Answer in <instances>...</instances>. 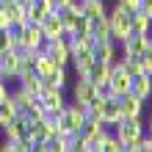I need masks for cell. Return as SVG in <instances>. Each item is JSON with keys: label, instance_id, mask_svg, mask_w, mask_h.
Here are the masks:
<instances>
[{"label": "cell", "instance_id": "obj_20", "mask_svg": "<svg viewBox=\"0 0 152 152\" xmlns=\"http://www.w3.org/2000/svg\"><path fill=\"white\" fill-rule=\"evenodd\" d=\"M50 11H56L50 0H33V3L28 6V22H42Z\"/></svg>", "mask_w": 152, "mask_h": 152}, {"label": "cell", "instance_id": "obj_35", "mask_svg": "<svg viewBox=\"0 0 152 152\" xmlns=\"http://www.w3.org/2000/svg\"><path fill=\"white\" fill-rule=\"evenodd\" d=\"M116 6L133 14V11H138V8H141V0H116Z\"/></svg>", "mask_w": 152, "mask_h": 152}, {"label": "cell", "instance_id": "obj_29", "mask_svg": "<svg viewBox=\"0 0 152 152\" xmlns=\"http://www.w3.org/2000/svg\"><path fill=\"white\" fill-rule=\"evenodd\" d=\"M119 64H122V69L127 72L130 77H136V75H141L144 69H141V61L138 58H119Z\"/></svg>", "mask_w": 152, "mask_h": 152}, {"label": "cell", "instance_id": "obj_30", "mask_svg": "<svg viewBox=\"0 0 152 152\" xmlns=\"http://www.w3.org/2000/svg\"><path fill=\"white\" fill-rule=\"evenodd\" d=\"M86 149H88V141L80 133H72L69 136V152H86Z\"/></svg>", "mask_w": 152, "mask_h": 152}, {"label": "cell", "instance_id": "obj_15", "mask_svg": "<svg viewBox=\"0 0 152 152\" xmlns=\"http://www.w3.org/2000/svg\"><path fill=\"white\" fill-rule=\"evenodd\" d=\"M130 94H136L138 100H149L152 97V75H147V72H141V75H136V77H130Z\"/></svg>", "mask_w": 152, "mask_h": 152}, {"label": "cell", "instance_id": "obj_27", "mask_svg": "<svg viewBox=\"0 0 152 152\" xmlns=\"http://www.w3.org/2000/svg\"><path fill=\"white\" fill-rule=\"evenodd\" d=\"M14 116H17V102H14V97L8 94L6 100L0 102V127H3L6 122H11Z\"/></svg>", "mask_w": 152, "mask_h": 152}, {"label": "cell", "instance_id": "obj_32", "mask_svg": "<svg viewBox=\"0 0 152 152\" xmlns=\"http://www.w3.org/2000/svg\"><path fill=\"white\" fill-rule=\"evenodd\" d=\"M11 47H14V31L6 28V31H0V53H6Z\"/></svg>", "mask_w": 152, "mask_h": 152}, {"label": "cell", "instance_id": "obj_1", "mask_svg": "<svg viewBox=\"0 0 152 152\" xmlns=\"http://www.w3.org/2000/svg\"><path fill=\"white\" fill-rule=\"evenodd\" d=\"M86 119V105H77V102H66L64 111L56 116V130L61 136H72V133L80 130V124Z\"/></svg>", "mask_w": 152, "mask_h": 152}, {"label": "cell", "instance_id": "obj_36", "mask_svg": "<svg viewBox=\"0 0 152 152\" xmlns=\"http://www.w3.org/2000/svg\"><path fill=\"white\" fill-rule=\"evenodd\" d=\"M138 152H152V136L144 133V138L138 141Z\"/></svg>", "mask_w": 152, "mask_h": 152}, {"label": "cell", "instance_id": "obj_47", "mask_svg": "<svg viewBox=\"0 0 152 152\" xmlns=\"http://www.w3.org/2000/svg\"><path fill=\"white\" fill-rule=\"evenodd\" d=\"M86 152H94V149H86Z\"/></svg>", "mask_w": 152, "mask_h": 152}, {"label": "cell", "instance_id": "obj_39", "mask_svg": "<svg viewBox=\"0 0 152 152\" xmlns=\"http://www.w3.org/2000/svg\"><path fill=\"white\" fill-rule=\"evenodd\" d=\"M8 94H11V88H8V83H0V102H3Z\"/></svg>", "mask_w": 152, "mask_h": 152}, {"label": "cell", "instance_id": "obj_25", "mask_svg": "<svg viewBox=\"0 0 152 152\" xmlns=\"http://www.w3.org/2000/svg\"><path fill=\"white\" fill-rule=\"evenodd\" d=\"M130 31H133V33H149V31H152V20L141 11V8L130 14Z\"/></svg>", "mask_w": 152, "mask_h": 152}, {"label": "cell", "instance_id": "obj_16", "mask_svg": "<svg viewBox=\"0 0 152 152\" xmlns=\"http://www.w3.org/2000/svg\"><path fill=\"white\" fill-rule=\"evenodd\" d=\"M119 108H122V116H127V119H136V116L144 113V100H138L136 94H122L119 97Z\"/></svg>", "mask_w": 152, "mask_h": 152}, {"label": "cell", "instance_id": "obj_48", "mask_svg": "<svg viewBox=\"0 0 152 152\" xmlns=\"http://www.w3.org/2000/svg\"><path fill=\"white\" fill-rule=\"evenodd\" d=\"M149 100H152V97H149Z\"/></svg>", "mask_w": 152, "mask_h": 152}, {"label": "cell", "instance_id": "obj_6", "mask_svg": "<svg viewBox=\"0 0 152 152\" xmlns=\"http://www.w3.org/2000/svg\"><path fill=\"white\" fill-rule=\"evenodd\" d=\"M47 56L56 61L58 66H69V58H72V47H69V39L66 36H58V39H47L42 47Z\"/></svg>", "mask_w": 152, "mask_h": 152}, {"label": "cell", "instance_id": "obj_38", "mask_svg": "<svg viewBox=\"0 0 152 152\" xmlns=\"http://www.w3.org/2000/svg\"><path fill=\"white\" fill-rule=\"evenodd\" d=\"M141 11H144L149 20H152V0H141Z\"/></svg>", "mask_w": 152, "mask_h": 152}, {"label": "cell", "instance_id": "obj_17", "mask_svg": "<svg viewBox=\"0 0 152 152\" xmlns=\"http://www.w3.org/2000/svg\"><path fill=\"white\" fill-rule=\"evenodd\" d=\"M88 36L97 42H113L111 39V28H108V14L105 17H97V20H88Z\"/></svg>", "mask_w": 152, "mask_h": 152}, {"label": "cell", "instance_id": "obj_14", "mask_svg": "<svg viewBox=\"0 0 152 152\" xmlns=\"http://www.w3.org/2000/svg\"><path fill=\"white\" fill-rule=\"evenodd\" d=\"M39 25H42L44 39H58V36H66V31H64V22H61L58 8H56V11H50V14L44 17V20H42Z\"/></svg>", "mask_w": 152, "mask_h": 152}, {"label": "cell", "instance_id": "obj_10", "mask_svg": "<svg viewBox=\"0 0 152 152\" xmlns=\"http://www.w3.org/2000/svg\"><path fill=\"white\" fill-rule=\"evenodd\" d=\"M0 72H3L6 83L8 80H17V75H20V47H11V50L0 53Z\"/></svg>", "mask_w": 152, "mask_h": 152}, {"label": "cell", "instance_id": "obj_3", "mask_svg": "<svg viewBox=\"0 0 152 152\" xmlns=\"http://www.w3.org/2000/svg\"><path fill=\"white\" fill-rule=\"evenodd\" d=\"M108 28H111V39L119 44L122 39H127L130 36V11H124V8L119 6H113L111 11H108Z\"/></svg>", "mask_w": 152, "mask_h": 152}, {"label": "cell", "instance_id": "obj_9", "mask_svg": "<svg viewBox=\"0 0 152 152\" xmlns=\"http://www.w3.org/2000/svg\"><path fill=\"white\" fill-rule=\"evenodd\" d=\"M108 86H111V94H113V97H122V94H127V91H130V75L122 69L119 61H116V64H111Z\"/></svg>", "mask_w": 152, "mask_h": 152}, {"label": "cell", "instance_id": "obj_46", "mask_svg": "<svg viewBox=\"0 0 152 152\" xmlns=\"http://www.w3.org/2000/svg\"><path fill=\"white\" fill-rule=\"evenodd\" d=\"M0 83H6V77H3V72H0Z\"/></svg>", "mask_w": 152, "mask_h": 152}, {"label": "cell", "instance_id": "obj_11", "mask_svg": "<svg viewBox=\"0 0 152 152\" xmlns=\"http://www.w3.org/2000/svg\"><path fill=\"white\" fill-rule=\"evenodd\" d=\"M94 97H97V86L91 83V80H86V77H77L75 86H72V102H77V105H88Z\"/></svg>", "mask_w": 152, "mask_h": 152}, {"label": "cell", "instance_id": "obj_22", "mask_svg": "<svg viewBox=\"0 0 152 152\" xmlns=\"http://www.w3.org/2000/svg\"><path fill=\"white\" fill-rule=\"evenodd\" d=\"M80 14L88 17V20H97V17H105V14H108V6H105V0H83Z\"/></svg>", "mask_w": 152, "mask_h": 152}, {"label": "cell", "instance_id": "obj_8", "mask_svg": "<svg viewBox=\"0 0 152 152\" xmlns=\"http://www.w3.org/2000/svg\"><path fill=\"white\" fill-rule=\"evenodd\" d=\"M147 47H149L147 33H130L127 39L119 42V50H122L119 58H141V53H144Z\"/></svg>", "mask_w": 152, "mask_h": 152}, {"label": "cell", "instance_id": "obj_31", "mask_svg": "<svg viewBox=\"0 0 152 152\" xmlns=\"http://www.w3.org/2000/svg\"><path fill=\"white\" fill-rule=\"evenodd\" d=\"M11 147H14V152H31L33 138H31V136H20V138H14V141H11Z\"/></svg>", "mask_w": 152, "mask_h": 152}, {"label": "cell", "instance_id": "obj_18", "mask_svg": "<svg viewBox=\"0 0 152 152\" xmlns=\"http://www.w3.org/2000/svg\"><path fill=\"white\" fill-rule=\"evenodd\" d=\"M119 119H122L119 97H102V122H105V127H113Z\"/></svg>", "mask_w": 152, "mask_h": 152}, {"label": "cell", "instance_id": "obj_7", "mask_svg": "<svg viewBox=\"0 0 152 152\" xmlns=\"http://www.w3.org/2000/svg\"><path fill=\"white\" fill-rule=\"evenodd\" d=\"M56 116H50V113H44L42 119H36V122H31V127H28V136L33 138V144H44L47 138H53L56 136Z\"/></svg>", "mask_w": 152, "mask_h": 152}, {"label": "cell", "instance_id": "obj_40", "mask_svg": "<svg viewBox=\"0 0 152 152\" xmlns=\"http://www.w3.org/2000/svg\"><path fill=\"white\" fill-rule=\"evenodd\" d=\"M53 3V8H64V6H69V0H50Z\"/></svg>", "mask_w": 152, "mask_h": 152}, {"label": "cell", "instance_id": "obj_42", "mask_svg": "<svg viewBox=\"0 0 152 152\" xmlns=\"http://www.w3.org/2000/svg\"><path fill=\"white\" fill-rule=\"evenodd\" d=\"M31 152H47V147H44V144H33Z\"/></svg>", "mask_w": 152, "mask_h": 152}, {"label": "cell", "instance_id": "obj_33", "mask_svg": "<svg viewBox=\"0 0 152 152\" xmlns=\"http://www.w3.org/2000/svg\"><path fill=\"white\" fill-rule=\"evenodd\" d=\"M122 149H124V144L113 136V133H111L108 138H105V144H102V152H122Z\"/></svg>", "mask_w": 152, "mask_h": 152}, {"label": "cell", "instance_id": "obj_37", "mask_svg": "<svg viewBox=\"0 0 152 152\" xmlns=\"http://www.w3.org/2000/svg\"><path fill=\"white\" fill-rule=\"evenodd\" d=\"M6 28H11V20H8V11L0 8V31H6Z\"/></svg>", "mask_w": 152, "mask_h": 152}, {"label": "cell", "instance_id": "obj_23", "mask_svg": "<svg viewBox=\"0 0 152 152\" xmlns=\"http://www.w3.org/2000/svg\"><path fill=\"white\" fill-rule=\"evenodd\" d=\"M17 86H22L25 91H31V94H39L42 91V77L33 72V69H28V72H22L17 77Z\"/></svg>", "mask_w": 152, "mask_h": 152}, {"label": "cell", "instance_id": "obj_13", "mask_svg": "<svg viewBox=\"0 0 152 152\" xmlns=\"http://www.w3.org/2000/svg\"><path fill=\"white\" fill-rule=\"evenodd\" d=\"M28 127H31V119L25 113H17L14 119L6 122L0 130L6 133V141H14V138H20V136H28Z\"/></svg>", "mask_w": 152, "mask_h": 152}, {"label": "cell", "instance_id": "obj_5", "mask_svg": "<svg viewBox=\"0 0 152 152\" xmlns=\"http://www.w3.org/2000/svg\"><path fill=\"white\" fill-rule=\"evenodd\" d=\"M39 102L44 105V111L50 116H58L66 105V97H64V88H53V86H42V91L36 94Z\"/></svg>", "mask_w": 152, "mask_h": 152}, {"label": "cell", "instance_id": "obj_2", "mask_svg": "<svg viewBox=\"0 0 152 152\" xmlns=\"http://www.w3.org/2000/svg\"><path fill=\"white\" fill-rule=\"evenodd\" d=\"M111 133L122 141L124 147H136L138 141L144 138L147 127H144V122H141V116H136V119H127V116H122V119L111 127Z\"/></svg>", "mask_w": 152, "mask_h": 152}, {"label": "cell", "instance_id": "obj_44", "mask_svg": "<svg viewBox=\"0 0 152 152\" xmlns=\"http://www.w3.org/2000/svg\"><path fill=\"white\" fill-rule=\"evenodd\" d=\"M122 152H138V144H136V147H124Z\"/></svg>", "mask_w": 152, "mask_h": 152}, {"label": "cell", "instance_id": "obj_45", "mask_svg": "<svg viewBox=\"0 0 152 152\" xmlns=\"http://www.w3.org/2000/svg\"><path fill=\"white\" fill-rule=\"evenodd\" d=\"M147 39H149V44H152V31H149V33H147Z\"/></svg>", "mask_w": 152, "mask_h": 152}, {"label": "cell", "instance_id": "obj_4", "mask_svg": "<svg viewBox=\"0 0 152 152\" xmlns=\"http://www.w3.org/2000/svg\"><path fill=\"white\" fill-rule=\"evenodd\" d=\"M14 31H17V39H20V47L22 50H42L44 42H47L39 22H25L22 28H14Z\"/></svg>", "mask_w": 152, "mask_h": 152}, {"label": "cell", "instance_id": "obj_24", "mask_svg": "<svg viewBox=\"0 0 152 152\" xmlns=\"http://www.w3.org/2000/svg\"><path fill=\"white\" fill-rule=\"evenodd\" d=\"M66 83H69L66 66H56L47 77H42V86H53V88H66Z\"/></svg>", "mask_w": 152, "mask_h": 152}, {"label": "cell", "instance_id": "obj_34", "mask_svg": "<svg viewBox=\"0 0 152 152\" xmlns=\"http://www.w3.org/2000/svg\"><path fill=\"white\" fill-rule=\"evenodd\" d=\"M138 61H141V69H144L147 75H152V44H149L144 53H141V58H138Z\"/></svg>", "mask_w": 152, "mask_h": 152}, {"label": "cell", "instance_id": "obj_19", "mask_svg": "<svg viewBox=\"0 0 152 152\" xmlns=\"http://www.w3.org/2000/svg\"><path fill=\"white\" fill-rule=\"evenodd\" d=\"M69 64L75 66L77 77H83L86 69L94 64V56H91V50H86V47H75V50H72V58H69Z\"/></svg>", "mask_w": 152, "mask_h": 152}, {"label": "cell", "instance_id": "obj_28", "mask_svg": "<svg viewBox=\"0 0 152 152\" xmlns=\"http://www.w3.org/2000/svg\"><path fill=\"white\" fill-rule=\"evenodd\" d=\"M44 147H47V152H69V136H61V133H56L53 138L44 141Z\"/></svg>", "mask_w": 152, "mask_h": 152}, {"label": "cell", "instance_id": "obj_26", "mask_svg": "<svg viewBox=\"0 0 152 152\" xmlns=\"http://www.w3.org/2000/svg\"><path fill=\"white\" fill-rule=\"evenodd\" d=\"M8 11V20H11V28H22L25 22H28V8L20 6V3H14L11 8H6Z\"/></svg>", "mask_w": 152, "mask_h": 152}, {"label": "cell", "instance_id": "obj_43", "mask_svg": "<svg viewBox=\"0 0 152 152\" xmlns=\"http://www.w3.org/2000/svg\"><path fill=\"white\" fill-rule=\"evenodd\" d=\"M14 6V0H0V8H3V11H6V8H11Z\"/></svg>", "mask_w": 152, "mask_h": 152}, {"label": "cell", "instance_id": "obj_41", "mask_svg": "<svg viewBox=\"0 0 152 152\" xmlns=\"http://www.w3.org/2000/svg\"><path fill=\"white\" fill-rule=\"evenodd\" d=\"M0 152H14V147H11V141H3V144H0Z\"/></svg>", "mask_w": 152, "mask_h": 152}, {"label": "cell", "instance_id": "obj_21", "mask_svg": "<svg viewBox=\"0 0 152 152\" xmlns=\"http://www.w3.org/2000/svg\"><path fill=\"white\" fill-rule=\"evenodd\" d=\"M86 80H91L94 86H102V83H108V77H111V66H105V64H94L86 69V75H83Z\"/></svg>", "mask_w": 152, "mask_h": 152}, {"label": "cell", "instance_id": "obj_12", "mask_svg": "<svg viewBox=\"0 0 152 152\" xmlns=\"http://www.w3.org/2000/svg\"><path fill=\"white\" fill-rule=\"evenodd\" d=\"M91 56L97 64H105V66H111L119 61V50H116V42H97L94 44V50H91Z\"/></svg>", "mask_w": 152, "mask_h": 152}]
</instances>
